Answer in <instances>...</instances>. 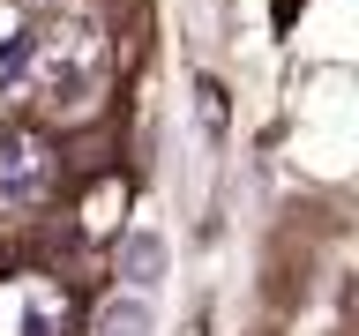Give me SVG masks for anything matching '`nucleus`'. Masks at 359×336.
<instances>
[{
	"label": "nucleus",
	"mask_w": 359,
	"mask_h": 336,
	"mask_svg": "<svg viewBox=\"0 0 359 336\" xmlns=\"http://www.w3.org/2000/svg\"><path fill=\"white\" fill-rule=\"evenodd\" d=\"M150 329H157L150 299H105V307H97V329H90V336H150Z\"/></svg>",
	"instance_id": "nucleus-4"
},
{
	"label": "nucleus",
	"mask_w": 359,
	"mask_h": 336,
	"mask_svg": "<svg viewBox=\"0 0 359 336\" xmlns=\"http://www.w3.org/2000/svg\"><path fill=\"white\" fill-rule=\"evenodd\" d=\"M97 67H105L97 30H90V22H53V30H38V45H30V75H22V83H38L45 105L75 112L90 90H97Z\"/></svg>",
	"instance_id": "nucleus-1"
},
{
	"label": "nucleus",
	"mask_w": 359,
	"mask_h": 336,
	"mask_svg": "<svg viewBox=\"0 0 359 336\" xmlns=\"http://www.w3.org/2000/svg\"><path fill=\"white\" fill-rule=\"evenodd\" d=\"M30 45H38V30H0V90H15L30 75Z\"/></svg>",
	"instance_id": "nucleus-5"
},
{
	"label": "nucleus",
	"mask_w": 359,
	"mask_h": 336,
	"mask_svg": "<svg viewBox=\"0 0 359 336\" xmlns=\"http://www.w3.org/2000/svg\"><path fill=\"white\" fill-rule=\"evenodd\" d=\"M120 269H128L135 284H157V269H165V239L135 232V239H128V254H120Z\"/></svg>",
	"instance_id": "nucleus-6"
},
{
	"label": "nucleus",
	"mask_w": 359,
	"mask_h": 336,
	"mask_svg": "<svg viewBox=\"0 0 359 336\" xmlns=\"http://www.w3.org/2000/svg\"><path fill=\"white\" fill-rule=\"evenodd\" d=\"M45 172H53V164H45V142H38V134L0 127V195H8V202H30L45 187Z\"/></svg>",
	"instance_id": "nucleus-3"
},
{
	"label": "nucleus",
	"mask_w": 359,
	"mask_h": 336,
	"mask_svg": "<svg viewBox=\"0 0 359 336\" xmlns=\"http://www.w3.org/2000/svg\"><path fill=\"white\" fill-rule=\"evenodd\" d=\"M67 329V299L45 284H8L0 291V336H60Z\"/></svg>",
	"instance_id": "nucleus-2"
}]
</instances>
